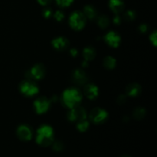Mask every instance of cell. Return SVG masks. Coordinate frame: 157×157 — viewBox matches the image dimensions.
<instances>
[{"label":"cell","mask_w":157,"mask_h":157,"mask_svg":"<svg viewBox=\"0 0 157 157\" xmlns=\"http://www.w3.org/2000/svg\"><path fill=\"white\" fill-rule=\"evenodd\" d=\"M82 99V95L79 90L75 88L67 89L63 93L62 101L64 105L68 108L77 107Z\"/></svg>","instance_id":"6da1fadb"},{"label":"cell","mask_w":157,"mask_h":157,"mask_svg":"<svg viewBox=\"0 0 157 157\" xmlns=\"http://www.w3.org/2000/svg\"><path fill=\"white\" fill-rule=\"evenodd\" d=\"M36 141L39 145L46 147L53 142V130L49 126H42L37 133Z\"/></svg>","instance_id":"7a4b0ae2"},{"label":"cell","mask_w":157,"mask_h":157,"mask_svg":"<svg viewBox=\"0 0 157 157\" xmlns=\"http://www.w3.org/2000/svg\"><path fill=\"white\" fill-rule=\"evenodd\" d=\"M70 25L72 29L75 30H81L84 27L86 23V18L81 12H75L70 16Z\"/></svg>","instance_id":"3957f363"},{"label":"cell","mask_w":157,"mask_h":157,"mask_svg":"<svg viewBox=\"0 0 157 157\" xmlns=\"http://www.w3.org/2000/svg\"><path fill=\"white\" fill-rule=\"evenodd\" d=\"M20 90L23 94L28 97H32L38 92V87L36 84L31 81H23L20 85Z\"/></svg>","instance_id":"277c9868"},{"label":"cell","mask_w":157,"mask_h":157,"mask_svg":"<svg viewBox=\"0 0 157 157\" xmlns=\"http://www.w3.org/2000/svg\"><path fill=\"white\" fill-rule=\"evenodd\" d=\"M107 112L101 108H94L90 111L89 117L92 122L95 124H101L107 120Z\"/></svg>","instance_id":"5b68a950"},{"label":"cell","mask_w":157,"mask_h":157,"mask_svg":"<svg viewBox=\"0 0 157 157\" xmlns=\"http://www.w3.org/2000/svg\"><path fill=\"white\" fill-rule=\"evenodd\" d=\"M67 117L71 121H78H78L86 119L87 113H86L85 110L82 107H75L71 108Z\"/></svg>","instance_id":"8992f818"},{"label":"cell","mask_w":157,"mask_h":157,"mask_svg":"<svg viewBox=\"0 0 157 157\" xmlns=\"http://www.w3.org/2000/svg\"><path fill=\"white\" fill-rule=\"evenodd\" d=\"M50 101L44 97L38 98L34 103L35 110L38 113H44L50 107Z\"/></svg>","instance_id":"52a82bcc"},{"label":"cell","mask_w":157,"mask_h":157,"mask_svg":"<svg viewBox=\"0 0 157 157\" xmlns=\"http://www.w3.org/2000/svg\"><path fill=\"white\" fill-rule=\"evenodd\" d=\"M44 67L42 64H36L32 68L31 71H29V75L30 78H35V79H41L44 76Z\"/></svg>","instance_id":"ba28073f"},{"label":"cell","mask_w":157,"mask_h":157,"mask_svg":"<svg viewBox=\"0 0 157 157\" xmlns=\"http://www.w3.org/2000/svg\"><path fill=\"white\" fill-rule=\"evenodd\" d=\"M105 41L109 44L110 46L113 48H116L119 45L120 42H121V37L119 36L118 34H117L114 32H110L106 35Z\"/></svg>","instance_id":"9c48e42d"},{"label":"cell","mask_w":157,"mask_h":157,"mask_svg":"<svg viewBox=\"0 0 157 157\" xmlns=\"http://www.w3.org/2000/svg\"><path fill=\"white\" fill-rule=\"evenodd\" d=\"M17 135L21 140H29L32 138V133L29 127L22 125L20 126L17 130Z\"/></svg>","instance_id":"30bf717a"},{"label":"cell","mask_w":157,"mask_h":157,"mask_svg":"<svg viewBox=\"0 0 157 157\" xmlns=\"http://www.w3.org/2000/svg\"><path fill=\"white\" fill-rule=\"evenodd\" d=\"M84 94L86 95L87 98L89 99H94L98 97V88L97 86H95L94 84H87V85L84 87Z\"/></svg>","instance_id":"8fae6325"},{"label":"cell","mask_w":157,"mask_h":157,"mask_svg":"<svg viewBox=\"0 0 157 157\" xmlns=\"http://www.w3.org/2000/svg\"><path fill=\"white\" fill-rule=\"evenodd\" d=\"M52 44H53L54 48L57 50L63 51L65 50L69 45V42L66 38H63V37H60V38H55L53 41H52Z\"/></svg>","instance_id":"7c38bea8"},{"label":"cell","mask_w":157,"mask_h":157,"mask_svg":"<svg viewBox=\"0 0 157 157\" xmlns=\"http://www.w3.org/2000/svg\"><path fill=\"white\" fill-rule=\"evenodd\" d=\"M87 80V75L83 71L76 70L73 73V81L76 84H79V85H82V84H85Z\"/></svg>","instance_id":"4fadbf2b"},{"label":"cell","mask_w":157,"mask_h":157,"mask_svg":"<svg viewBox=\"0 0 157 157\" xmlns=\"http://www.w3.org/2000/svg\"><path fill=\"white\" fill-rule=\"evenodd\" d=\"M109 6L110 9L116 14L121 12L124 9V3L122 0H110Z\"/></svg>","instance_id":"5bb4252c"},{"label":"cell","mask_w":157,"mask_h":157,"mask_svg":"<svg viewBox=\"0 0 157 157\" xmlns=\"http://www.w3.org/2000/svg\"><path fill=\"white\" fill-rule=\"evenodd\" d=\"M140 91L141 87L137 84H131L127 86V93L129 96L136 97L140 93Z\"/></svg>","instance_id":"9a60e30c"},{"label":"cell","mask_w":157,"mask_h":157,"mask_svg":"<svg viewBox=\"0 0 157 157\" xmlns=\"http://www.w3.org/2000/svg\"><path fill=\"white\" fill-rule=\"evenodd\" d=\"M83 55H84V58H85V61H91L96 56V52L92 47H87L84 49Z\"/></svg>","instance_id":"2e32d148"},{"label":"cell","mask_w":157,"mask_h":157,"mask_svg":"<svg viewBox=\"0 0 157 157\" xmlns=\"http://www.w3.org/2000/svg\"><path fill=\"white\" fill-rule=\"evenodd\" d=\"M84 12L85 16H87V18H90V19H93V18H94L97 15L96 10H95L94 8L91 6H86L84 9Z\"/></svg>","instance_id":"e0dca14e"},{"label":"cell","mask_w":157,"mask_h":157,"mask_svg":"<svg viewBox=\"0 0 157 157\" xmlns=\"http://www.w3.org/2000/svg\"><path fill=\"white\" fill-rule=\"evenodd\" d=\"M116 65V60L112 57L108 56L104 58V66L106 68L113 69Z\"/></svg>","instance_id":"ac0fdd59"},{"label":"cell","mask_w":157,"mask_h":157,"mask_svg":"<svg viewBox=\"0 0 157 157\" xmlns=\"http://www.w3.org/2000/svg\"><path fill=\"white\" fill-rule=\"evenodd\" d=\"M146 114V111L144 108H136V110L133 112V117H135V119L136 120H140L142 118L144 117Z\"/></svg>","instance_id":"d6986e66"},{"label":"cell","mask_w":157,"mask_h":157,"mask_svg":"<svg viewBox=\"0 0 157 157\" xmlns=\"http://www.w3.org/2000/svg\"><path fill=\"white\" fill-rule=\"evenodd\" d=\"M88 126H89V123L86 121V119L82 120V121H78V124H77V127H78V129L81 132L85 131V130L88 128Z\"/></svg>","instance_id":"ffe728a7"},{"label":"cell","mask_w":157,"mask_h":157,"mask_svg":"<svg viewBox=\"0 0 157 157\" xmlns=\"http://www.w3.org/2000/svg\"><path fill=\"white\" fill-rule=\"evenodd\" d=\"M98 25H99L100 27H101V28L107 27V25H109L108 18H107V16H105V15L101 16L99 18H98Z\"/></svg>","instance_id":"44dd1931"},{"label":"cell","mask_w":157,"mask_h":157,"mask_svg":"<svg viewBox=\"0 0 157 157\" xmlns=\"http://www.w3.org/2000/svg\"><path fill=\"white\" fill-rule=\"evenodd\" d=\"M135 17H136V13L132 10L127 11L124 15V18L127 21H132V20L134 19Z\"/></svg>","instance_id":"7402d4cb"},{"label":"cell","mask_w":157,"mask_h":157,"mask_svg":"<svg viewBox=\"0 0 157 157\" xmlns=\"http://www.w3.org/2000/svg\"><path fill=\"white\" fill-rule=\"evenodd\" d=\"M53 150L57 152H60L64 149V144H62V142L61 141H56V142L54 143L53 144Z\"/></svg>","instance_id":"603a6c76"},{"label":"cell","mask_w":157,"mask_h":157,"mask_svg":"<svg viewBox=\"0 0 157 157\" xmlns=\"http://www.w3.org/2000/svg\"><path fill=\"white\" fill-rule=\"evenodd\" d=\"M56 2L58 5H59L61 7H66V6H70L73 0H56Z\"/></svg>","instance_id":"cb8c5ba5"},{"label":"cell","mask_w":157,"mask_h":157,"mask_svg":"<svg viewBox=\"0 0 157 157\" xmlns=\"http://www.w3.org/2000/svg\"><path fill=\"white\" fill-rule=\"evenodd\" d=\"M54 17H55V18L57 21H61L64 18V15L61 11H57L55 13V15H54Z\"/></svg>","instance_id":"d4e9b609"},{"label":"cell","mask_w":157,"mask_h":157,"mask_svg":"<svg viewBox=\"0 0 157 157\" xmlns=\"http://www.w3.org/2000/svg\"><path fill=\"white\" fill-rule=\"evenodd\" d=\"M52 9H45L44 11H43V15L44 17L45 18H49V17L52 16Z\"/></svg>","instance_id":"484cf974"},{"label":"cell","mask_w":157,"mask_h":157,"mask_svg":"<svg viewBox=\"0 0 157 157\" xmlns=\"http://www.w3.org/2000/svg\"><path fill=\"white\" fill-rule=\"evenodd\" d=\"M150 40H151L152 42L153 43V44L156 45V32H154L153 34H152L151 36H150Z\"/></svg>","instance_id":"4316f807"},{"label":"cell","mask_w":157,"mask_h":157,"mask_svg":"<svg viewBox=\"0 0 157 157\" xmlns=\"http://www.w3.org/2000/svg\"><path fill=\"white\" fill-rule=\"evenodd\" d=\"M125 101H126V97L125 96H124V95H121V96L118 97L117 102L119 103V104H124Z\"/></svg>","instance_id":"83f0119b"},{"label":"cell","mask_w":157,"mask_h":157,"mask_svg":"<svg viewBox=\"0 0 157 157\" xmlns=\"http://www.w3.org/2000/svg\"><path fill=\"white\" fill-rule=\"evenodd\" d=\"M147 29H148V28H147V25L143 24L140 26V31L141 32H143V33H144V32H147Z\"/></svg>","instance_id":"f1b7e54d"},{"label":"cell","mask_w":157,"mask_h":157,"mask_svg":"<svg viewBox=\"0 0 157 157\" xmlns=\"http://www.w3.org/2000/svg\"><path fill=\"white\" fill-rule=\"evenodd\" d=\"M38 2L40 4L43 5V6H45V5H48L51 2V0H38Z\"/></svg>","instance_id":"f546056e"},{"label":"cell","mask_w":157,"mask_h":157,"mask_svg":"<svg viewBox=\"0 0 157 157\" xmlns=\"http://www.w3.org/2000/svg\"><path fill=\"white\" fill-rule=\"evenodd\" d=\"M78 51L76 50V49L75 48H73V49H71V55L72 56H77V55H78Z\"/></svg>","instance_id":"4dcf8cb0"},{"label":"cell","mask_w":157,"mask_h":157,"mask_svg":"<svg viewBox=\"0 0 157 157\" xmlns=\"http://www.w3.org/2000/svg\"><path fill=\"white\" fill-rule=\"evenodd\" d=\"M113 22L115 24H119V23H121V18L119 16H116L113 18Z\"/></svg>","instance_id":"1f68e13d"},{"label":"cell","mask_w":157,"mask_h":157,"mask_svg":"<svg viewBox=\"0 0 157 157\" xmlns=\"http://www.w3.org/2000/svg\"><path fill=\"white\" fill-rule=\"evenodd\" d=\"M122 157H130V156H122Z\"/></svg>","instance_id":"d6a6232c"}]
</instances>
